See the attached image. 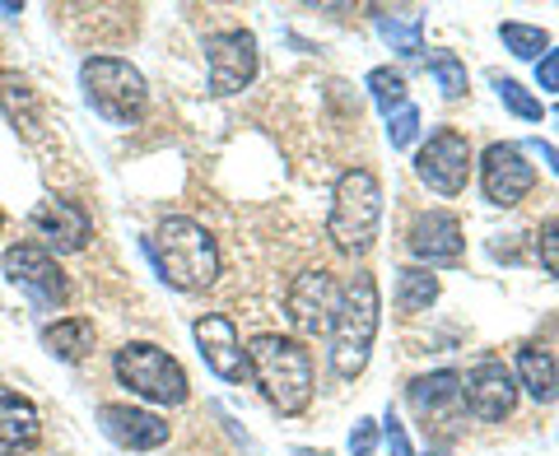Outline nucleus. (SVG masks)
<instances>
[{"label":"nucleus","mask_w":559,"mask_h":456,"mask_svg":"<svg viewBox=\"0 0 559 456\" xmlns=\"http://www.w3.org/2000/svg\"><path fill=\"white\" fill-rule=\"evenodd\" d=\"M0 228H5V215H0Z\"/></svg>","instance_id":"obj_35"},{"label":"nucleus","mask_w":559,"mask_h":456,"mask_svg":"<svg viewBox=\"0 0 559 456\" xmlns=\"http://www.w3.org/2000/svg\"><path fill=\"white\" fill-rule=\"evenodd\" d=\"M518 387H527V396L536 400V406H555L559 400V363L550 349H540V345H527V349H518Z\"/></svg>","instance_id":"obj_19"},{"label":"nucleus","mask_w":559,"mask_h":456,"mask_svg":"<svg viewBox=\"0 0 559 456\" xmlns=\"http://www.w3.org/2000/svg\"><path fill=\"white\" fill-rule=\"evenodd\" d=\"M415 178L439 196H462L471 182V140L452 127H439L415 149Z\"/></svg>","instance_id":"obj_7"},{"label":"nucleus","mask_w":559,"mask_h":456,"mask_svg":"<svg viewBox=\"0 0 559 456\" xmlns=\"http://www.w3.org/2000/svg\"><path fill=\"white\" fill-rule=\"evenodd\" d=\"M550 121H555V127H559V108H555V112H550Z\"/></svg>","instance_id":"obj_34"},{"label":"nucleus","mask_w":559,"mask_h":456,"mask_svg":"<svg viewBox=\"0 0 559 456\" xmlns=\"http://www.w3.org/2000/svg\"><path fill=\"white\" fill-rule=\"evenodd\" d=\"M378 443V429H373V419H355V433H349V447H355V456H369Z\"/></svg>","instance_id":"obj_32"},{"label":"nucleus","mask_w":559,"mask_h":456,"mask_svg":"<svg viewBox=\"0 0 559 456\" xmlns=\"http://www.w3.org/2000/svg\"><path fill=\"white\" fill-rule=\"evenodd\" d=\"M480 187H485V201L489 205H518L527 191L536 187V168L527 164V154L509 140H495L485 154H480Z\"/></svg>","instance_id":"obj_11"},{"label":"nucleus","mask_w":559,"mask_h":456,"mask_svg":"<svg viewBox=\"0 0 559 456\" xmlns=\"http://www.w3.org/2000/svg\"><path fill=\"white\" fill-rule=\"evenodd\" d=\"M112 373L131 396L150 400V406H182V400L191 396V382L182 373V363L173 359L168 349L150 345V340L121 345L117 359H112Z\"/></svg>","instance_id":"obj_6"},{"label":"nucleus","mask_w":559,"mask_h":456,"mask_svg":"<svg viewBox=\"0 0 559 456\" xmlns=\"http://www.w3.org/2000/svg\"><path fill=\"white\" fill-rule=\"evenodd\" d=\"M406 248L415 252V261H425V271L429 266H457V261L466 256L462 219L452 215V209H429V215H419L411 224Z\"/></svg>","instance_id":"obj_15"},{"label":"nucleus","mask_w":559,"mask_h":456,"mask_svg":"<svg viewBox=\"0 0 559 456\" xmlns=\"http://www.w3.org/2000/svg\"><path fill=\"white\" fill-rule=\"evenodd\" d=\"M382 437H388V452L392 456H415L411 437H406V424L396 419V410H388V419H382Z\"/></svg>","instance_id":"obj_30"},{"label":"nucleus","mask_w":559,"mask_h":456,"mask_svg":"<svg viewBox=\"0 0 559 456\" xmlns=\"http://www.w3.org/2000/svg\"><path fill=\"white\" fill-rule=\"evenodd\" d=\"M536 256L555 279H559V219H546L536 228Z\"/></svg>","instance_id":"obj_29"},{"label":"nucleus","mask_w":559,"mask_h":456,"mask_svg":"<svg viewBox=\"0 0 559 456\" xmlns=\"http://www.w3.org/2000/svg\"><path fill=\"white\" fill-rule=\"evenodd\" d=\"M495 80V89H499V103L509 108L513 117H522V121H540L546 117V108H540V98L527 89V84H518L513 75H489Z\"/></svg>","instance_id":"obj_26"},{"label":"nucleus","mask_w":559,"mask_h":456,"mask_svg":"<svg viewBox=\"0 0 559 456\" xmlns=\"http://www.w3.org/2000/svg\"><path fill=\"white\" fill-rule=\"evenodd\" d=\"M378 28L401 57H419L425 51V43H419V14H406V24H396V14H378Z\"/></svg>","instance_id":"obj_27"},{"label":"nucleus","mask_w":559,"mask_h":456,"mask_svg":"<svg viewBox=\"0 0 559 456\" xmlns=\"http://www.w3.org/2000/svg\"><path fill=\"white\" fill-rule=\"evenodd\" d=\"M33 233H38L43 242L38 248L47 252H84L94 238V219L84 215V205L66 201V196H47L38 201V209H33Z\"/></svg>","instance_id":"obj_14"},{"label":"nucleus","mask_w":559,"mask_h":456,"mask_svg":"<svg viewBox=\"0 0 559 456\" xmlns=\"http://www.w3.org/2000/svg\"><path fill=\"white\" fill-rule=\"evenodd\" d=\"M285 312H289V326L299 331V340L326 336V331H331V312H336V285H331V275L322 266L304 271L289 285V293H285Z\"/></svg>","instance_id":"obj_13"},{"label":"nucleus","mask_w":559,"mask_h":456,"mask_svg":"<svg viewBox=\"0 0 559 456\" xmlns=\"http://www.w3.org/2000/svg\"><path fill=\"white\" fill-rule=\"evenodd\" d=\"M540 159H546V164L559 172V149H555V145H540Z\"/></svg>","instance_id":"obj_33"},{"label":"nucleus","mask_w":559,"mask_h":456,"mask_svg":"<svg viewBox=\"0 0 559 456\" xmlns=\"http://www.w3.org/2000/svg\"><path fill=\"white\" fill-rule=\"evenodd\" d=\"M439 456H443V452H439Z\"/></svg>","instance_id":"obj_36"},{"label":"nucleus","mask_w":559,"mask_h":456,"mask_svg":"<svg viewBox=\"0 0 559 456\" xmlns=\"http://www.w3.org/2000/svg\"><path fill=\"white\" fill-rule=\"evenodd\" d=\"M499 38H503V47H509L518 61H540V57L550 51V33L536 28V24L509 20V24H499Z\"/></svg>","instance_id":"obj_25"},{"label":"nucleus","mask_w":559,"mask_h":456,"mask_svg":"<svg viewBox=\"0 0 559 456\" xmlns=\"http://www.w3.org/2000/svg\"><path fill=\"white\" fill-rule=\"evenodd\" d=\"M462 400V373L457 368H439V373H425L411 382V406L419 419H439L448 406Z\"/></svg>","instance_id":"obj_20"},{"label":"nucleus","mask_w":559,"mask_h":456,"mask_svg":"<svg viewBox=\"0 0 559 456\" xmlns=\"http://www.w3.org/2000/svg\"><path fill=\"white\" fill-rule=\"evenodd\" d=\"M205 65H210V94L229 98L242 94L257 80L261 51L248 28H229V33H210L205 38Z\"/></svg>","instance_id":"obj_8"},{"label":"nucleus","mask_w":559,"mask_h":456,"mask_svg":"<svg viewBox=\"0 0 559 456\" xmlns=\"http://www.w3.org/2000/svg\"><path fill=\"white\" fill-rule=\"evenodd\" d=\"M536 89H546V94H559V47H550L546 57L536 61Z\"/></svg>","instance_id":"obj_31"},{"label":"nucleus","mask_w":559,"mask_h":456,"mask_svg":"<svg viewBox=\"0 0 559 456\" xmlns=\"http://www.w3.org/2000/svg\"><path fill=\"white\" fill-rule=\"evenodd\" d=\"M248 363L257 387L280 415H304L312 406V355L299 336H275L261 331L248 345Z\"/></svg>","instance_id":"obj_3"},{"label":"nucleus","mask_w":559,"mask_h":456,"mask_svg":"<svg viewBox=\"0 0 559 456\" xmlns=\"http://www.w3.org/2000/svg\"><path fill=\"white\" fill-rule=\"evenodd\" d=\"M145 256L154 261L173 289L182 293H197V289H210L219 279V248L210 238V228L187 219V215H168L159 224V233L145 238Z\"/></svg>","instance_id":"obj_1"},{"label":"nucleus","mask_w":559,"mask_h":456,"mask_svg":"<svg viewBox=\"0 0 559 456\" xmlns=\"http://www.w3.org/2000/svg\"><path fill=\"white\" fill-rule=\"evenodd\" d=\"M5 279L10 285H24L38 303H66L70 298V285H66V275L57 266V256H51L47 248H38V242H14V248H5Z\"/></svg>","instance_id":"obj_12"},{"label":"nucleus","mask_w":559,"mask_h":456,"mask_svg":"<svg viewBox=\"0 0 559 456\" xmlns=\"http://www.w3.org/2000/svg\"><path fill=\"white\" fill-rule=\"evenodd\" d=\"M462 406L471 410V419H480V424H499V419H509L513 406H518V377H513V368L499 363V359L476 363L462 377Z\"/></svg>","instance_id":"obj_9"},{"label":"nucleus","mask_w":559,"mask_h":456,"mask_svg":"<svg viewBox=\"0 0 559 456\" xmlns=\"http://www.w3.org/2000/svg\"><path fill=\"white\" fill-rule=\"evenodd\" d=\"M98 424L117 447H127V452H154V447L168 443L164 419L150 415V410H135V406H98Z\"/></svg>","instance_id":"obj_16"},{"label":"nucleus","mask_w":559,"mask_h":456,"mask_svg":"<svg viewBox=\"0 0 559 456\" xmlns=\"http://www.w3.org/2000/svg\"><path fill=\"white\" fill-rule=\"evenodd\" d=\"M364 84H369V94H373L382 117H396L401 108H411V89H406V75H401V70L378 65V70H369V80Z\"/></svg>","instance_id":"obj_23"},{"label":"nucleus","mask_w":559,"mask_h":456,"mask_svg":"<svg viewBox=\"0 0 559 456\" xmlns=\"http://www.w3.org/2000/svg\"><path fill=\"white\" fill-rule=\"evenodd\" d=\"M382 322V298L378 279L369 271H355V279H345V289L336 293V312H331V368L349 382L369 368L373 336Z\"/></svg>","instance_id":"obj_2"},{"label":"nucleus","mask_w":559,"mask_h":456,"mask_svg":"<svg viewBox=\"0 0 559 456\" xmlns=\"http://www.w3.org/2000/svg\"><path fill=\"white\" fill-rule=\"evenodd\" d=\"M415 135H419V108L411 103V108H401L396 117H388V140H392V149H411Z\"/></svg>","instance_id":"obj_28"},{"label":"nucleus","mask_w":559,"mask_h":456,"mask_svg":"<svg viewBox=\"0 0 559 456\" xmlns=\"http://www.w3.org/2000/svg\"><path fill=\"white\" fill-rule=\"evenodd\" d=\"M382 228V182L373 168H345L331 196V219L326 233L336 242V252L345 256H364L378 242Z\"/></svg>","instance_id":"obj_4"},{"label":"nucleus","mask_w":559,"mask_h":456,"mask_svg":"<svg viewBox=\"0 0 559 456\" xmlns=\"http://www.w3.org/2000/svg\"><path fill=\"white\" fill-rule=\"evenodd\" d=\"M80 89H84V103H90L108 127H135L150 108L145 75L121 57H90L80 65Z\"/></svg>","instance_id":"obj_5"},{"label":"nucleus","mask_w":559,"mask_h":456,"mask_svg":"<svg viewBox=\"0 0 559 456\" xmlns=\"http://www.w3.org/2000/svg\"><path fill=\"white\" fill-rule=\"evenodd\" d=\"M439 303V275L425 271V266H406L396 275V312H406V317H419V312H429Z\"/></svg>","instance_id":"obj_22"},{"label":"nucleus","mask_w":559,"mask_h":456,"mask_svg":"<svg viewBox=\"0 0 559 456\" xmlns=\"http://www.w3.org/2000/svg\"><path fill=\"white\" fill-rule=\"evenodd\" d=\"M43 437V415L24 392L0 387V456H24L38 447Z\"/></svg>","instance_id":"obj_17"},{"label":"nucleus","mask_w":559,"mask_h":456,"mask_svg":"<svg viewBox=\"0 0 559 456\" xmlns=\"http://www.w3.org/2000/svg\"><path fill=\"white\" fill-rule=\"evenodd\" d=\"M191 336H197L201 359H205V368L219 382H248L252 377V363H248V349H242V336H238V326L224 317V312H205V317H197Z\"/></svg>","instance_id":"obj_10"},{"label":"nucleus","mask_w":559,"mask_h":456,"mask_svg":"<svg viewBox=\"0 0 559 456\" xmlns=\"http://www.w3.org/2000/svg\"><path fill=\"white\" fill-rule=\"evenodd\" d=\"M94 340H98V331L90 317H57L43 326V349L61 363H80L94 349Z\"/></svg>","instance_id":"obj_21"},{"label":"nucleus","mask_w":559,"mask_h":456,"mask_svg":"<svg viewBox=\"0 0 559 456\" xmlns=\"http://www.w3.org/2000/svg\"><path fill=\"white\" fill-rule=\"evenodd\" d=\"M0 112L14 131L24 135H38L43 131V103H38V89L20 75V70H0Z\"/></svg>","instance_id":"obj_18"},{"label":"nucleus","mask_w":559,"mask_h":456,"mask_svg":"<svg viewBox=\"0 0 559 456\" xmlns=\"http://www.w3.org/2000/svg\"><path fill=\"white\" fill-rule=\"evenodd\" d=\"M425 65H429V75L439 80L443 98H466V89H471V75H466V61L457 57V51L433 47L429 57H425Z\"/></svg>","instance_id":"obj_24"}]
</instances>
